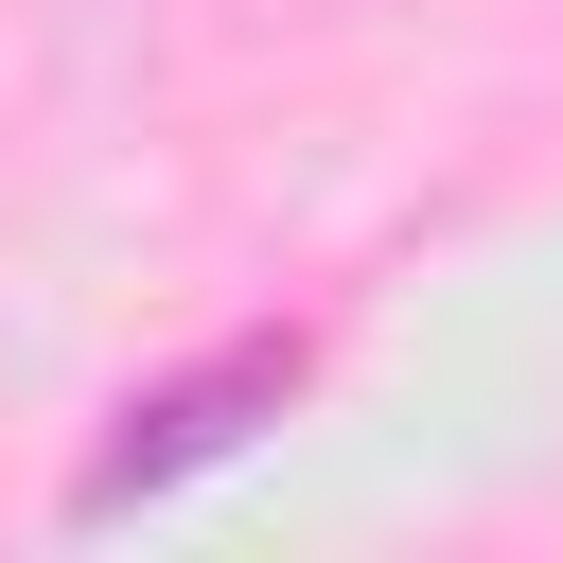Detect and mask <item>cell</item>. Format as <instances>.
<instances>
[{
    "label": "cell",
    "mask_w": 563,
    "mask_h": 563,
    "mask_svg": "<svg viewBox=\"0 0 563 563\" xmlns=\"http://www.w3.org/2000/svg\"><path fill=\"white\" fill-rule=\"evenodd\" d=\"M299 405V334H229V352H194V369H158L106 440H88V475H70V528H123L141 493H176V475H211V457H246L264 422Z\"/></svg>",
    "instance_id": "cell-1"
}]
</instances>
